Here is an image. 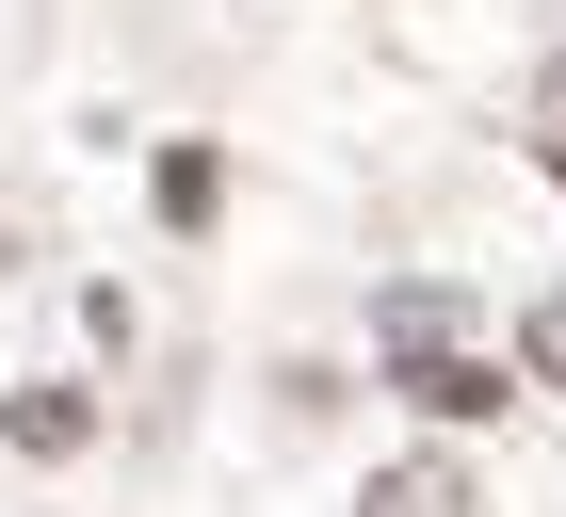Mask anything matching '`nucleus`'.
I'll list each match as a JSON object with an SVG mask.
<instances>
[{"label": "nucleus", "instance_id": "f257e3e1", "mask_svg": "<svg viewBox=\"0 0 566 517\" xmlns=\"http://www.w3.org/2000/svg\"><path fill=\"white\" fill-rule=\"evenodd\" d=\"M389 372H405V404H421V421H502V404H518L485 340H421V356H389Z\"/></svg>", "mask_w": 566, "mask_h": 517}, {"label": "nucleus", "instance_id": "f03ea898", "mask_svg": "<svg viewBox=\"0 0 566 517\" xmlns=\"http://www.w3.org/2000/svg\"><path fill=\"white\" fill-rule=\"evenodd\" d=\"M373 340H389V356H421V340H470V292H453V275H405V292H373Z\"/></svg>", "mask_w": 566, "mask_h": 517}, {"label": "nucleus", "instance_id": "7ed1b4c3", "mask_svg": "<svg viewBox=\"0 0 566 517\" xmlns=\"http://www.w3.org/2000/svg\"><path fill=\"white\" fill-rule=\"evenodd\" d=\"M373 517H485V485L453 453H405V469H373Z\"/></svg>", "mask_w": 566, "mask_h": 517}, {"label": "nucleus", "instance_id": "20e7f679", "mask_svg": "<svg viewBox=\"0 0 566 517\" xmlns=\"http://www.w3.org/2000/svg\"><path fill=\"white\" fill-rule=\"evenodd\" d=\"M0 436H17L33 469H65V453L97 436V404H82V388H17V404H0Z\"/></svg>", "mask_w": 566, "mask_h": 517}, {"label": "nucleus", "instance_id": "39448f33", "mask_svg": "<svg viewBox=\"0 0 566 517\" xmlns=\"http://www.w3.org/2000/svg\"><path fill=\"white\" fill-rule=\"evenodd\" d=\"M211 194H227V162H211V146H178V162H163V226H211Z\"/></svg>", "mask_w": 566, "mask_h": 517}, {"label": "nucleus", "instance_id": "423d86ee", "mask_svg": "<svg viewBox=\"0 0 566 517\" xmlns=\"http://www.w3.org/2000/svg\"><path fill=\"white\" fill-rule=\"evenodd\" d=\"M518 372H551V388H566V275L534 292V324H518Z\"/></svg>", "mask_w": 566, "mask_h": 517}, {"label": "nucleus", "instance_id": "0eeeda50", "mask_svg": "<svg viewBox=\"0 0 566 517\" xmlns=\"http://www.w3.org/2000/svg\"><path fill=\"white\" fill-rule=\"evenodd\" d=\"M534 129H566V49H551V65H534Z\"/></svg>", "mask_w": 566, "mask_h": 517}]
</instances>
